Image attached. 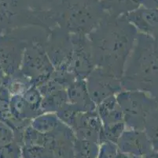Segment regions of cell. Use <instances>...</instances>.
Listing matches in <instances>:
<instances>
[{
	"instance_id": "4",
	"label": "cell",
	"mask_w": 158,
	"mask_h": 158,
	"mask_svg": "<svg viewBox=\"0 0 158 158\" xmlns=\"http://www.w3.org/2000/svg\"><path fill=\"white\" fill-rule=\"evenodd\" d=\"M114 158H131L130 156L127 154L125 153H118V154H116Z\"/></svg>"
},
{
	"instance_id": "2",
	"label": "cell",
	"mask_w": 158,
	"mask_h": 158,
	"mask_svg": "<svg viewBox=\"0 0 158 158\" xmlns=\"http://www.w3.org/2000/svg\"><path fill=\"white\" fill-rule=\"evenodd\" d=\"M24 158H48V156L43 148L33 147L27 149L24 152Z\"/></svg>"
},
{
	"instance_id": "3",
	"label": "cell",
	"mask_w": 158,
	"mask_h": 158,
	"mask_svg": "<svg viewBox=\"0 0 158 158\" xmlns=\"http://www.w3.org/2000/svg\"><path fill=\"white\" fill-rule=\"evenodd\" d=\"M145 158H158V152H150L148 154L146 155Z\"/></svg>"
},
{
	"instance_id": "5",
	"label": "cell",
	"mask_w": 158,
	"mask_h": 158,
	"mask_svg": "<svg viewBox=\"0 0 158 158\" xmlns=\"http://www.w3.org/2000/svg\"><path fill=\"white\" fill-rule=\"evenodd\" d=\"M133 158H142V157H141L140 156H133Z\"/></svg>"
},
{
	"instance_id": "1",
	"label": "cell",
	"mask_w": 158,
	"mask_h": 158,
	"mask_svg": "<svg viewBox=\"0 0 158 158\" xmlns=\"http://www.w3.org/2000/svg\"><path fill=\"white\" fill-rule=\"evenodd\" d=\"M20 151L14 145L0 147V158H19Z\"/></svg>"
}]
</instances>
